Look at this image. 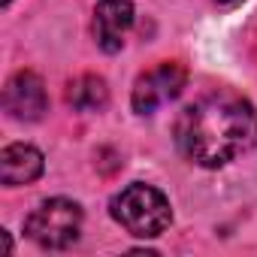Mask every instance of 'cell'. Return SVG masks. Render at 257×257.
<instances>
[{
    "mask_svg": "<svg viewBox=\"0 0 257 257\" xmlns=\"http://www.w3.org/2000/svg\"><path fill=\"white\" fill-rule=\"evenodd\" d=\"M176 143L188 161L224 167L257 143V112L233 91L206 94L179 115Z\"/></svg>",
    "mask_w": 257,
    "mask_h": 257,
    "instance_id": "1",
    "label": "cell"
},
{
    "mask_svg": "<svg viewBox=\"0 0 257 257\" xmlns=\"http://www.w3.org/2000/svg\"><path fill=\"white\" fill-rule=\"evenodd\" d=\"M112 218L131 236L155 239L170 227L173 212H170V200L158 188L137 182V185H127L112 200Z\"/></svg>",
    "mask_w": 257,
    "mask_h": 257,
    "instance_id": "2",
    "label": "cell"
},
{
    "mask_svg": "<svg viewBox=\"0 0 257 257\" xmlns=\"http://www.w3.org/2000/svg\"><path fill=\"white\" fill-rule=\"evenodd\" d=\"M82 230V209L70 200H46L28 218V236L43 248H70Z\"/></svg>",
    "mask_w": 257,
    "mask_h": 257,
    "instance_id": "3",
    "label": "cell"
},
{
    "mask_svg": "<svg viewBox=\"0 0 257 257\" xmlns=\"http://www.w3.org/2000/svg\"><path fill=\"white\" fill-rule=\"evenodd\" d=\"M185 82H188V73H185L182 64H176V61L158 64L155 70H149V73H143L137 79V85H134V109L140 115L155 112L167 100H176L182 94Z\"/></svg>",
    "mask_w": 257,
    "mask_h": 257,
    "instance_id": "4",
    "label": "cell"
},
{
    "mask_svg": "<svg viewBox=\"0 0 257 257\" xmlns=\"http://www.w3.org/2000/svg\"><path fill=\"white\" fill-rule=\"evenodd\" d=\"M4 109L19 121H40L49 109V97L43 79L31 70L16 73L4 88Z\"/></svg>",
    "mask_w": 257,
    "mask_h": 257,
    "instance_id": "5",
    "label": "cell"
},
{
    "mask_svg": "<svg viewBox=\"0 0 257 257\" xmlns=\"http://www.w3.org/2000/svg\"><path fill=\"white\" fill-rule=\"evenodd\" d=\"M134 25V7L131 0H100L94 10V37L103 52H118L124 46V37Z\"/></svg>",
    "mask_w": 257,
    "mask_h": 257,
    "instance_id": "6",
    "label": "cell"
},
{
    "mask_svg": "<svg viewBox=\"0 0 257 257\" xmlns=\"http://www.w3.org/2000/svg\"><path fill=\"white\" fill-rule=\"evenodd\" d=\"M43 176V155L34 146L16 143L0 152V179L7 188H19V185H31Z\"/></svg>",
    "mask_w": 257,
    "mask_h": 257,
    "instance_id": "7",
    "label": "cell"
},
{
    "mask_svg": "<svg viewBox=\"0 0 257 257\" xmlns=\"http://www.w3.org/2000/svg\"><path fill=\"white\" fill-rule=\"evenodd\" d=\"M67 103L79 112H97L109 103V88L100 76H79L67 85Z\"/></svg>",
    "mask_w": 257,
    "mask_h": 257,
    "instance_id": "8",
    "label": "cell"
},
{
    "mask_svg": "<svg viewBox=\"0 0 257 257\" xmlns=\"http://www.w3.org/2000/svg\"><path fill=\"white\" fill-rule=\"evenodd\" d=\"M221 4H236V0H221Z\"/></svg>",
    "mask_w": 257,
    "mask_h": 257,
    "instance_id": "9",
    "label": "cell"
},
{
    "mask_svg": "<svg viewBox=\"0 0 257 257\" xmlns=\"http://www.w3.org/2000/svg\"><path fill=\"white\" fill-rule=\"evenodd\" d=\"M10 4H13V0H4V7H10Z\"/></svg>",
    "mask_w": 257,
    "mask_h": 257,
    "instance_id": "10",
    "label": "cell"
}]
</instances>
